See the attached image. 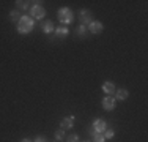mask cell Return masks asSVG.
I'll list each match as a JSON object with an SVG mask.
<instances>
[{"label": "cell", "mask_w": 148, "mask_h": 142, "mask_svg": "<svg viewBox=\"0 0 148 142\" xmlns=\"http://www.w3.org/2000/svg\"><path fill=\"white\" fill-rule=\"evenodd\" d=\"M79 21H80V26H85L88 27L91 22H93V16L88 10H80L79 11Z\"/></svg>", "instance_id": "3957f363"}, {"label": "cell", "mask_w": 148, "mask_h": 142, "mask_svg": "<svg viewBox=\"0 0 148 142\" xmlns=\"http://www.w3.org/2000/svg\"><path fill=\"white\" fill-rule=\"evenodd\" d=\"M87 32H88V27H85V26H79L76 28V33H77V37H80V38H84L87 35Z\"/></svg>", "instance_id": "4fadbf2b"}, {"label": "cell", "mask_w": 148, "mask_h": 142, "mask_svg": "<svg viewBox=\"0 0 148 142\" xmlns=\"http://www.w3.org/2000/svg\"><path fill=\"white\" fill-rule=\"evenodd\" d=\"M68 142H79V136H77V134H69Z\"/></svg>", "instance_id": "d6986e66"}, {"label": "cell", "mask_w": 148, "mask_h": 142, "mask_svg": "<svg viewBox=\"0 0 148 142\" xmlns=\"http://www.w3.org/2000/svg\"><path fill=\"white\" fill-rule=\"evenodd\" d=\"M41 28H43L44 33H52V32L55 30V27H54V24H52V21H46V22H43Z\"/></svg>", "instance_id": "7c38bea8"}, {"label": "cell", "mask_w": 148, "mask_h": 142, "mask_svg": "<svg viewBox=\"0 0 148 142\" xmlns=\"http://www.w3.org/2000/svg\"><path fill=\"white\" fill-rule=\"evenodd\" d=\"M103 92L106 95H109L110 97L112 93H115V85L112 84V82H104L103 84Z\"/></svg>", "instance_id": "8fae6325"}, {"label": "cell", "mask_w": 148, "mask_h": 142, "mask_svg": "<svg viewBox=\"0 0 148 142\" xmlns=\"http://www.w3.org/2000/svg\"><path fill=\"white\" fill-rule=\"evenodd\" d=\"M54 33H55V37H57V38H66L69 35V28L65 27V26H60V27H57L54 30Z\"/></svg>", "instance_id": "9c48e42d"}, {"label": "cell", "mask_w": 148, "mask_h": 142, "mask_svg": "<svg viewBox=\"0 0 148 142\" xmlns=\"http://www.w3.org/2000/svg\"><path fill=\"white\" fill-rule=\"evenodd\" d=\"M33 27H35L33 19H32L30 16H27V14H24L19 19V22H17V32H19L21 35H29L30 32L33 30Z\"/></svg>", "instance_id": "6da1fadb"}, {"label": "cell", "mask_w": 148, "mask_h": 142, "mask_svg": "<svg viewBox=\"0 0 148 142\" xmlns=\"http://www.w3.org/2000/svg\"><path fill=\"white\" fill-rule=\"evenodd\" d=\"M16 5H17V8H19V10H27V8H29V2H22V0H17Z\"/></svg>", "instance_id": "2e32d148"}, {"label": "cell", "mask_w": 148, "mask_h": 142, "mask_svg": "<svg viewBox=\"0 0 148 142\" xmlns=\"http://www.w3.org/2000/svg\"><path fill=\"white\" fill-rule=\"evenodd\" d=\"M57 17H58L60 22H62V26L66 27L68 24H71L73 21H74V13H73V10H69V8H66V6H63V8L58 10Z\"/></svg>", "instance_id": "7a4b0ae2"}, {"label": "cell", "mask_w": 148, "mask_h": 142, "mask_svg": "<svg viewBox=\"0 0 148 142\" xmlns=\"http://www.w3.org/2000/svg\"><path fill=\"white\" fill-rule=\"evenodd\" d=\"M46 16V10L43 8L41 5H35V6H32V10H30V17L32 19H43V17Z\"/></svg>", "instance_id": "277c9868"}, {"label": "cell", "mask_w": 148, "mask_h": 142, "mask_svg": "<svg viewBox=\"0 0 148 142\" xmlns=\"http://www.w3.org/2000/svg\"><path fill=\"white\" fill-rule=\"evenodd\" d=\"M54 136H55V139H57V141H62L63 137H65V131H63V130H57Z\"/></svg>", "instance_id": "ac0fdd59"}, {"label": "cell", "mask_w": 148, "mask_h": 142, "mask_svg": "<svg viewBox=\"0 0 148 142\" xmlns=\"http://www.w3.org/2000/svg\"><path fill=\"white\" fill-rule=\"evenodd\" d=\"M21 142H33V141H30V139H27V137H25V139H22Z\"/></svg>", "instance_id": "44dd1931"}, {"label": "cell", "mask_w": 148, "mask_h": 142, "mask_svg": "<svg viewBox=\"0 0 148 142\" xmlns=\"http://www.w3.org/2000/svg\"><path fill=\"white\" fill-rule=\"evenodd\" d=\"M91 128H93V130L96 131V133H104V131L107 130V123H106L104 120L98 119V120H95V122H93Z\"/></svg>", "instance_id": "ba28073f"}, {"label": "cell", "mask_w": 148, "mask_h": 142, "mask_svg": "<svg viewBox=\"0 0 148 142\" xmlns=\"http://www.w3.org/2000/svg\"><path fill=\"white\" fill-rule=\"evenodd\" d=\"M82 142H88V141H82Z\"/></svg>", "instance_id": "7402d4cb"}, {"label": "cell", "mask_w": 148, "mask_h": 142, "mask_svg": "<svg viewBox=\"0 0 148 142\" xmlns=\"http://www.w3.org/2000/svg\"><path fill=\"white\" fill-rule=\"evenodd\" d=\"M103 134H104V137H106V139H112V137L115 136V131H114V130H109V128H107V130H106Z\"/></svg>", "instance_id": "e0dca14e"}, {"label": "cell", "mask_w": 148, "mask_h": 142, "mask_svg": "<svg viewBox=\"0 0 148 142\" xmlns=\"http://www.w3.org/2000/svg\"><path fill=\"white\" fill-rule=\"evenodd\" d=\"M103 30H104V26H103V22H99V21H93V22L88 26V32H91L93 35L101 33Z\"/></svg>", "instance_id": "52a82bcc"}, {"label": "cell", "mask_w": 148, "mask_h": 142, "mask_svg": "<svg viewBox=\"0 0 148 142\" xmlns=\"http://www.w3.org/2000/svg\"><path fill=\"white\" fill-rule=\"evenodd\" d=\"M115 95H117V99L125 101V99H128V97H129V92L126 90V88H118V90H115Z\"/></svg>", "instance_id": "30bf717a"}, {"label": "cell", "mask_w": 148, "mask_h": 142, "mask_svg": "<svg viewBox=\"0 0 148 142\" xmlns=\"http://www.w3.org/2000/svg\"><path fill=\"white\" fill-rule=\"evenodd\" d=\"M93 142H106V137L103 133H95L93 134Z\"/></svg>", "instance_id": "9a60e30c"}, {"label": "cell", "mask_w": 148, "mask_h": 142, "mask_svg": "<svg viewBox=\"0 0 148 142\" xmlns=\"http://www.w3.org/2000/svg\"><path fill=\"white\" fill-rule=\"evenodd\" d=\"M10 17H11V21H13V22H19V19H21V17H22V14H21L19 11H17V10H14V11H11V13H10Z\"/></svg>", "instance_id": "5bb4252c"}, {"label": "cell", "mask_w": 148, "mask_h": 142, "mask_svg": "<svg viewBox=\"0 0 148 142\" xmlns=\"http://www.w3.org/2000/svg\"><path fill=\"white\" fill-rule=\"evenodd\" d=\"M74 126V115H68L65 117V119L62 120V123H60V130H71Z\"/></svg>", "instance_id": "8992f818"}, {"label": "cell", "mask_w": 148, "mask_h": 142, "mask_svg": "<svg viewBox=\"0 0 148 142\" xmlns=\"http://www.w3.org/2000/svg\"><path fill=\"white\" fill-rule=\"evenodd\" d=\"M115 106H117V99H115L114 97H106L104 99H103V108H104V111H114L115 109Z\"/></svg>", "instance_id": "5b68a950"}, {"label": "cell", "mask_w": 148, "mask_h": 142, "mask_svg": "<svg viewBox=\"0 0 148 142\" xmlns=\"http://www.w3.org/2000/svg\"><path fill=\"white\" fill-rule=\"evenodd\" d=\"M33 142H49V141H47V139H46V137H44V136H38V137H36V139H35Z\"/></svg>", "instance_id": "ffe728a7"}]
</instances>
